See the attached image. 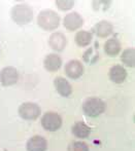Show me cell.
<instances>
[{"label":"cell","mask_w":135,"mask_h":151,"mask_svg":"<svg viewBox=\"0 0 135 151\" xmlns=\"http://www.w3.org/2000/svg\"><path fill=\"white\" fill-rule=\"evenodd\" d=\"M18 113L20 117H22L25 120H35L39 117L41 113L39 105L33 102H25L21 104L18 109Z\"/></svg>","instance_id":"4"},{"label":"cell","mask_w":135,"mask_h":151,"mask_svg":"<svg viewBox=\"0 0 135 151\" xmlns=\"http://www.w3.org/2000/svg\"><path fill=\"white\" fill-rule=\"evenodd\" d=\"M67 151H89V146L83 141H74L69 144Z\"/></svg>","instance_id":"19"},{"label":"cell","mask_w":135,"mask_h":151,"mask_svg":"<svg viewBox=\"0 0 135 151\" xmlns=\"http://www.w3.org/2000/svg\"><path fill=\"white\" fill-rule=\"evenodd\" d=\"M26 148L27 151H46L48 148V141L42 136H33L28 140Z\"/></svg>","instance_id":"11"},{"label":"cell","mask_w":135,"mask_h":151,"mask_svg":"<svg viewBox=\"0 0 135 151\" xmlns=\"http://www.w3.org/2000/svg\"><path fill=\"white\" fill-rule=\"evenodd\" d=\"M10 17L12 21L20 26L27 25L33 19V9L27 3H18L12 6L10 10Z\"/></svg>","instance_id":"2"},{"label":"cell","mask_w":135,"mask_h":151,"mask_svg":"<svg viewBox=\"0 0 135 151\" xmlns=\"http://www.w3.org/2000/svg\"><path fill=\"white\" fill-rule=\"evenodd\" d=\"M74 3L75 2L73 0H56L55 4L60 10H63V12H66V10L71 9L74 6Z\"/></svg>","instance_id":"20"},{"label":"cell","mask_w":135,"mask_h":151,"mask_svg":"<svg viewBox=\"0 0 135 151\" xmlns=\"http://www.w3.org/2000/svg\"><path fill=\"white\" fill-rule=\"evenodd\" d=\"M93 39V34L89 31L81 30L74 36V41L80 47H86L92 42Z\"/></svg>","instance_id":"17"},{"label":"cell","mask_w":135,"mask_h":151,"mask_svg":"<svg viewBox=\"0 0 135 151\" xmlns=\"http://www.w3.org/2000/svg\"><path fill=\"white\" fill-rule=\"evenodd\" d=\"M63 25L69 32L76 31L83 25V19L78 12H69L64 18Z\"/></svg>","instance_id":"7"},{"label":"cell","mask_w":135,"mask_h":151,"mask_svg":"<svg viewBox=\"0 0 135 151\" xmlns=\"http://www.w3.org/2000/svg\"><path fill=\"white\" fill-rule=\"evenodd\" d=\"M40 122L46 131L56 132L62 127V117L57 112L49 111L42 115Z\"/></svg>","instance_id":"5"},{"label":"cell","mask_w":135,"mask_h":151,"mask_svg":"<svg viewBox=\"0 0 135 151\" xmlns=\"http://www.w3.org/2000/svg\"><path fill=\"white\" fill-rule=\"evenodd\" d=\"M44 66L49 72H56L61 68L62 59L57 54H50L44 58Z\"/></svg>","instance_id":"14"},{"label":"cell","mask_w":135,"mask_h":151,"mask_svg":"<svg viewBox=\"0 0 135 151\" xmlns=\"http://www.w3.org/2000/svg\"><path fill=\"white\" fill-rule=\"evenodd\" d=\"M121 61L127 67H134L135 66V50L133 47H128L122 52Z\"/></svg>","instance_id":"18"},{"label":"cell","mask_w":135,"mask_h":151,"mask_svg":"<svg viewBox=\"0 0 135 151\" xmlns=\"http://www.w3.org/2000/svg\"><path fill=\"white\" fill-rule=\"evenodd\" d=\"M49 44L56 52H62L67 44L66 36L62 32H54L49 38Z\"/></svg>","instance_id":"10"},{"label":"cell","mask_w":135,"mask_h":151,"mask_svg":"<svg viewBox=\"0 0 135 151\" xmlns=\"http://www.w3.org/2000/svg\"><path fill=\"white\" fill-rule=\"evenodd\" d=\"M108 77L115 83H123L127 77V71L122 65H113L108 71Z\"/></svg>","instance_id":"13"},{"label":"cell","mask_w":135,"mask_h":151,"mask_svg":"<svg viewBox=\"0 0 135 151\" xmlns=\"http://www.w3.org/2000/svg\"><path fill=\"white\" fill-rule=\"evenodd\" d=\"M61 19L53 9H44L37 16V24L44 31H54L59 27Z\"/></svg>","instance_id":"1"},{"label":"cell","mask_w":135,"mask_h":151,"mask_svg":"<svg viewBox=\"0 0 135 151\" xmlns=\"http://www.w3.org/2000/svg\"><path fill=\"white\" fill-rule=\"evenodd\" d=\"M19 79V72L12 66L4 67L0 72V82L3 86H14L18 82Z\"/></svg>","instance_id":"6"},{"label":"cell","mask_w":135,"mask_h":151,"mask_svg":"<svg viewBox=\"0 0 135 151\" xmlns=\"http://www.w3.org/2000/svg\"><path fill=\"white\" fill-rule=\"evenodd\" d=\"M121 42L119 41V39H117L115 37L109 38L104 43V52L109 57L118 56L119 52H121Z\"/></svg>","instance_id":"16"},{"label":"cell","mask_w":135,"mask_h":151,"mask_svg":"<svg viewBox=\"0 0 135 151\" xmlns=\"http://www.w3.org/2000/svg\"><path fill=\"white\" fill-rule=\"evenodd\" d=\"M54 86L58 93L62 97H69L72 93V86L70 82L62 76H57L55 78Z\"/></svg>","instance_id":"12"},{"label":"cell","mask_w":135,"mask_h":151,"mask_svg":"<svg viewBox=\"0 0 135 151\" xmlns=\"http://www.w3.org/2000/svg\"><path fill=\"white\" fill-rule=\"evenodd\" d=\"M110 1H104V0L103 1H93L92 2V7L95 10H105L110 7Z\"/></svg>","instance_id":"21"},{"label":"cell","mask_w":135,"mask_h":151,"mask_svg":"<svg viewBox=\"0 0 135 151\" xmlns=\"http://www.w3.org/2000/svg\"><path fill=\"white\" fill-rule=\"evenodd\" d=\"M106 109V103L97 97L88 98L83 103V111L89 117H97Z\"/></svg>","instance_id":"3"},{"label":"cell","mask_w":135,"mask_h":151,"mask_svg":"<svg viewBox=\"0 0 135 151\" xmlns=\"http://www.w3.org/2000/svg\"><path fill=\"white\" fill-rule=\"evenodd\" d=\"M93 33L99 38H106L113 33V26L110 22L102 20L98 22L92 29Z\"/></svg>","instance_id":"9"},{"label":"cell","mask_w":135,"mask_h":151,"mask_svg":"<svg viewBox=\"0 0 135 151\" xmlns=\"http://www.w3.org/2000/svg\"><path fill=\"white\" fill-rule=\"evenodd\" d=\"M85 68L78 60H70L65 65V74L71 79H78L83 74Z\"/></svg>","instance_id":"8"},{"label":"cell","mask_w":135,"mask_h":151,"mask_svg":"<svg viewBox=\"0 0 135 151\" xmlns=\"http://www.w3.org/2000/svg\"><path fill=\"white\" fill-rule=\"evenodd\" d=\"M72 134L75 136L76 138H80V139H85V138H88L91 134V129L90 127L85 123L83 121H76L71 127Z\"/></svg>","instance_id":"15"}]
</instances>
